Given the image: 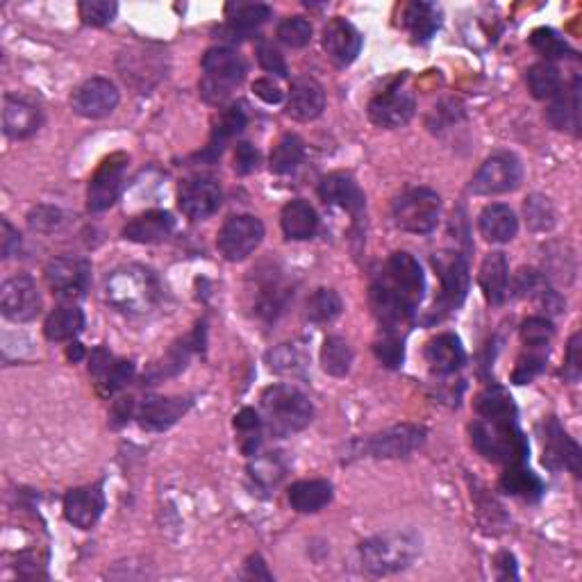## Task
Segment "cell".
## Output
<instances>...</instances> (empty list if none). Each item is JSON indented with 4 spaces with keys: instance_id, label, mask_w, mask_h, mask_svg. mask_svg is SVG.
<instances>
[{
    "instance_id": "1",
    "label": "cell",
    "mask_w": 582,
    "mask_h": 582,
    "mask_svg": "<svg viewBox=\"0 0 582 582\" xmlns=\"http://www.w3.org/2000/svg\"><path fill=\"white\" fill-rule=\"evenodd\" d=\"M426 276L421 264L410 253H394L382 266L371 285V310L385 332H396L410 326L423 301Z\"/></svg>"
},
{
    "instance_id": "2",
    "label": "cell",
    "mask_w": 582,
    "mask_h": 582,
    "mask_svg": "<svg viewBox=\"0 0 582 582\" xmlns=\"http://www.w3.org/2000/svg\"><path fill=\"white\" fill-rule=\"evenodd\" d=\"M473 446L480 455L505 467H517L526 462L530 453L528 439L519 428L517 414H503V417H480L471 426Z\"/></svg>"
},
{
    "instance_id": "3",
    "label": "cell",
    "mask_w": 582,
    "mask_h": 582,
    "mask_svg": "<svg viewBox=\"0 0 582 582\" xmlns=\"http://www.w3.org/2000/svg\"><path fill=\"white\" fill-rule=\"evenodd\" d=\"M162 287L155 273L146 266L126 264L105 278L107 303L126 314H146L160 303Z\"/></svg>"
},
{
    "instance_id": "4",
    "label": "cell",
    "mask_w": 582,
    "mask_h": 582,
    "mask_svg": "<svg viewBox=\"0 0 582 582\" xmlns=\"http://www.w3.org/2000/svg\"><path fill=\"white\" fill-rule=\"evenodd\" d=\"M262 423L273 437H289L312 423L314 407L301 389L271 385L262 392Z\"/></svg>"
},
{
    "instance_id": "5",
    "label": "cell",
    "mask_w": 582,
    "mask_h": 582,
    "mask_svg": "<svg viewBox=\"0 0 582 582\" xmlns=\"http://www.w3.org/2000/svg\"><path fill=\"white\" fill-rule=\"evenodd\" d=\"M419 551V539L412 532H387V535L367 539L360 546V557L362 567L373 576H389V573L410 567Z\"/></svg>"
},
{
    "instance_id": "6",
    "label": "cell",
    "mask_w": 582,
    "mask_h": 582,
    "mask_svg": "<svg viewBox=\"0 0 582 582\" xmlns=\"http://www.w3.org/2000/svg\"><path fill=\"white\" fill-rule=\"evenodd\" d=\"M246 78V62L232 48L219 46L210 48L203 55V78H201V96L205 103L221 105L235 94V89Z\"/></svg>"
},
{
    "instance_id": "7",
    "label": "cell",
    "mask_w": 582,
    "mask_h": 582,
    "mask_svg": "<svg viewBox=\"0 0 582 582\" xmlns=\"http://www.w3.org/2000/svg\"><path fill=\"white\" fill-rule=\"evenodd\" d=\"M432 266H435L439 280H442V294L432 307V321H442L446 314H451L464 303L469 294V266L460 253L444 251L432 255Z\"/></svg>"
},
{
    "instance_id": "8",
    "label": "cell",
    "mask_w": 582,
    "mask_h": 582,
    "mask_svg": "<svg viewBox=\"0 0 582 582\" xmlns=\"http://www.w3.org/2000/svg\"><path fill=\"white\" fill-rule=\"evenodd\" d=\"M394 223L412 235H428L442 216V198L428 187L407 189L394 203Z\"/></svg>"
},
{
    "instance_id": "9",
    "label": "cell",
    "mask_w": 582,
    "mask_h": 582,
    "mask_svg": "<svg viewBox=\"0 0 582 582\" xmlns=\"http://www.w3.org/2000/svg\"><path fill=\"white\" fill-rule=\"evenodd\" d=\"M264 239V223L253 214H237L223 223L216 237L219 253L228 262H241L257 251Z\"/></svg>"
},
{
    "instance_id": "10",
    "label": "cell",
    "mask_w": 582,
    "mask_h": 582,
    "mask_svg": "<svg viewBox=\"0 0 582 582\" xmlns=\"http://www.w3.org/2000/svg\"><path fill=\"white\" fill-rule=\"evenodd\" d=\"M523 180V166L517 155L496 153L487 157L471 180V191L478 196H501L514 191Z\"/></svg>"
},
{
    "instance_id": "11",
    "label": "cell",
    "mask_w": 582,
    "mask_h": 582,
    "mask_svg": "<svg viewBox=\"0 0 582 582\" xmlns=\"http://www.w3.org/2000/svg\"><path fill=\"white\" fill-rule=\"evenodd\" d=\"M126 173H128L126 153H114L110 157H105L103 164L98 166V171L89 182L87 207L91 212H105L119 201L123 182H126Z\"/></svg>"
},
{
    "instance_id": "12",
    "label": "cell",
    "mask_w": 582,
    "mask_h": 582,
    "mask_svg": "<svg viewBox=\"0 0 582 582\" xmlns=\"http://www.w3.org/2000/svg\"><path fill=\"white\" fill-rule=\"evenodd\" d=\"M0 310H3L5 319L14 323L35 321L41 312V296L35 280L26 273L5 280L3 289H0Z\"/></svg>"
},
{
    "instance_id": "13",
    "label": "cell",
    "mask_w": 582,
    "mask_h": 582,
    "mask_svg": "<svg viewBox=\"0 0 582 582\" xmlns=\"http://www.w3.org/2000/svg\"><path fill=\"white\" fill-rule=\"evenodd\" d=\"M46 280L60 298H82L91 282V264L73 255L55 257L46 266Z\"/></svg>"
},
{
    "instance_id": "14",
    "label": "cell",
    "mask_w": 582,
    "mask_h": 582,
    "mask_svg": "<svg viewBox=\"0 0 582 582\" xmlns=\"http://www.w3.org/2000/svg\"><path fill=\"white\" fill-rule=\"evenodd\" d=\"M414 110H417L414 94L398 82L369 103V119L380 128H401L412 119Z\"/></svg>"
},
{
    "instance_id": "15",
    "label": "cell",
    "mask_w": 582,
    "mask_h": 582,
    "mask_svg": "<svg viewBox=\"0 0 582 582\" xmlns=\"http://www.w3.org/2000/svg\"><path fill=\"white\" fill-rule=\"evenodd\" d=\"M223 201L219 182L212 178H189L178 191V205L191 221H205L219 210Z\"/></svg>"
},
{
    "instance_id": "16",
    "label": "cell",
    "mask_w": 582,
    "mask_h": 582,
    "mask_svg": "<svg viewBox=\"0 0 582 582\" xmlns=\"http://www.w3.org/2000/svg\"><path fill=\"white\" fill-rule=\"evenodd\" d=\"M71 105L73 112L85 119H103L119 105V89L107 78H89L73 91Z\"/></svg>"
},
{
    "instance_id": "17",
    "label": "cell",
    "mask_w": 582,
    "mask_h": 582,
    "mask_svg": "<svg viewBox=\"0 0 582 582\" xmlns=\"http://www.w3.org/2000/svg\"><path fill=\"white\" fill-rule=\"evenodd\" d=\"M426 442V430L419 426H394L385 432H378V435L369 437L364 442V451L371 457H382V460H389V457H407L412 455L421 444Z\"/></svg>"
},
{
    "instance_id": "18",
    "label": "cell",
    "mask_w": 582,
    "mask_h": 582,
    "mask_svg": "<svg viewBox=\"0 0 582 582\" xmlns=\"http://www.w3.org/2000/svg\"><path fill=\"white\" fill-rule=\"evenodd\" d=\"M542 462H544V467H548L551 471L564 467L571 473H576V476H580V448L553 417L544 423V460Z\"/></svg>"
},
{
    "instance_id": "19",
    "label": "cell",
    "mask_w": 582,
    "mask_h": 582,
    "mask_svg": "<svg viewBox=\"0 0 582 582\" xmlns=\"http://www.w3.org/2000/svg\"><path fill=\"white\" fill-rule=\"evenodd\" d=\"M323 48L337 66H348L357 60L362 51V35L351 21L335 16L323 28Z\"/></svg>"
},
{
    "instance_id": "20",
    "label": "cell",
    "mask_w": 582,
    "mask_h": 582,
    "mask_svg": "<svg viewBox=\"0 0 582 582\" xmlns=\"http://www.w3.org/2000/svg\"><path fill=\"white\" fill-rule=\"evenodd\" d=\"M105 510V494L98 485L71 489L64 496V517L80 530L94 528Z\"/></svg>"
},
{
    "instance_id": "21",
    "label": "cell",
    "mask_w": 582,
    "mask_h": 582,
    "mask_svg": "<svg viewBox=\"0 0 582 582\" xmlns=\"http://www.w3.org/2000/svg\"><path fill=\"white\" fill-rule=\"evenodd\" d=\"M41 110L23 96L7 94L3 103V130L10 139H28L41 128Z\"/></svg>"
},
{
    "instance_id": "22",
    "label": "cell",
    "mask_w": 582,
    "mask_h": 582,
    "mask_svg": "<svg viewBox=\"0 0 582 582\" xmlns=\"http://www.w3.org/2000/svg\"><path fill=\"white\" fill-rule=\"evenodd\" d=\"M319 196L323 203L342 207L353 216H360L367 205L362 189L348 173H330L319 182Z\"/></svg>"
},
{
    "instance_id": "23",
    "label": "cell",
    "mask_w": 582,
    "mask_h": 582,
    "mask_svg": "<svg viewBox=\"0 0 582 582\" xmlns=\"http://www.w3.org/2000/svg\"><path fill=\"white\" fill-rule=\"evenodd\" d=\"M326 110V91L314 78H298L289 89L287 114L296 121H314Z\"/></svg>"
},
{
    "instance_id": "24",
    "label": "cell",
    "mask_w": 582,
    "mask_h": 582,
    "mask_svg": "<svg viewBox=\"0 0 582 582\" xmlns=\"http://www.w3.org/2000/svg\"><path fill=\"white\" fill-rule=\"evenodd\" d=\"M191 407L189 398H162L151 396L139 407V423L146 430H166L176 423Z\"/></svg>"
},
{
    "instance_id": "25",
    "label": "cell",
    "mask_w": 582,
    "mask_h": 582,
    "mask_svg": "<svg viewBox=\"0 0 582 582\" xmlns=\"http://www.w3.org/2000/svg\"><path fill=\"white\" fill-rule=\"evenodd\" d=\"M173 228H176V221L169 212L151 210L128 221V226L123 228V237L135 241V244H160L171 235Z\"/></svg>"
},
{
    "instance_id": "26",
    "label": "cell",
    "mask_w": 582,
    "mask_h": 582,
    "mask_svg": "<svg viewBox=\"0 0 582 582\" xmlns=\"http://www.w3.org/2000/svg\"><path fill=\"white\" fill-rule=\"evenodd\" d=\"M478 228L480 235L492 244H507L517 237L519 232V219L510 207L503 203H492L478 216Z\"/></svg>"
},
{
    "instance_id": "27",
    "label": "cell",
    "mask_w": 582,
    "mask_h": 582,
    "mask_svg": "<svg viewBox=\"0 0 582 582\" xmlns=\"http://www.w3.org/2000/svg\"><path fill=\"white\" fill-rule=\"evenodd\" d=\"M246 121H248V116H246L244 107H241V105H232L230 110L223 112L221 119L216 121V126L212 130L210 144L205 146L203 153H198V160L210 162V164L219 160L221 153L226 151L228 141L235 139L239 132L246 128Z\"/></svg>"
},
{
    "instance_id": "28",
    "label": "cell",
    "mask_w": 582,
    "mask_h": 582,
    "mask_svg": "<svg viewBox=\"0 0 582 582\" xmlns=\"http://www.w3.org/2000/svg\"><path fill=\"white\" fill-rule=\"evenodd\" d=\"M467 355H464L462 342L451 332H444V335L432 337L426 344V362L430 364V369L439 373V376H448V373H455L462 367Z\"/></svg>"
},
{
    "instance_id": "29",
    "label": "cell",
    "mask_w": 582,
    "mask_h": 582,
    "mask_svg": "<svg viewBox=\"0 0 582 582\" xmlns=\"http://www.w3.org/2000/svg\"><path fill=\"white\" fill-rule=\"evenodd\" d=\"M280 223L287 239L305 241L317 235L319 214L310 203L303 201V198H296V201L285 205V210H282V216H280Z\"/></svg>"
},
{
    "instance_id": "30",
    "label": "cell",
    "mask_w": 582,
    "mask_h": 582,
    "mask_svg": "<svg viewBox=\"0 0 582 582\" xmlns=\"http://www.w3.org/2000/svg\"><path fill=\"white\" fill-rule=\"evenodd\" d=\"M478 282L489 303L501 305L505 301L507 282H510V264H507L503 253H489L482 260Z\"/></svg>"
},
{
    "instance_id": "31",
    "label": "cell",
    "mask_w": 582,
    "mask_h": 582,
    "mask_svg": "<svg viewBox=\"0 0 582 582\" xmlns=\"http://www.w3.org/2000/svg\"><path fill=\"white\" fill-rule=\"evenodd\" d=\"M548 121L557 130H569L578 135L580 128V80L573 78L571 87H564L548 107Z\"/></svg>"
},
{
    "instance_id": "32",
    "label": "cell",
    "mask_w": 582,
    "mask_h": 582,
    "mask_svg": "<svg viewBox=\"0 0 582 582\" xmlns=\"http://www.w3.org/2000/svg\"><path fill=\"white\" fill-rule=\"evenodd\" d=\"M401 19L414 41H428L442 26V10L435 3L414 0V3L405 5Z\"/></svg>"
},
{
    "instance_id": "33",
    "label": "cell",
    "mask_w": 582,
    "mask_h": 582,
    "mask_svg": "<svg viewBox=\"0 0 582 582\" xmlns=\"http://www.w3.org/2000/svg\"><path fill=\"white\" fill-rule=\"evenodd\" d=\"M226 16L228 35L232 39H244L271 19V7L262 3H230L226 7Z\"/></svg>"
},
{
    "instance_id": "34",
    "label": "cell",
    "mask_w": 582,
    "mask_h": 582,
    "mask_svg": "<svg viewBox=\"0 0 582 582\" xmlns=\"http://www.w3.org/2000/svg\"><path fill=\"white\" fill-rule=\"evenodd\" d=\"M332 501V485L328 480H301L289 487V505L301 514L319 512Z\"/></svg>"
},
{
    "instance_id": "35",
    "label": "cell",
    "mask_w": 582,
    "mask_h": 582,
    "mask_svg": "<svg viewBox=\"0 0 582 582\" xmlns=\"http://www.w3.org/2000/svg\"><path fill=\"white\" fill-rule=\"evenodd\" d=\"M85 328V314L76 305H62L48 314L44 335L48 342H71Z\"/></svg>"
},
{
    "instance_id": "36",
    "label": "cell",
    "mask_w": 582,
    "mask_h": 582,
    "mask_svg": "<svg viewBox=\"0 0 582 582\" xmlns=\"http://www.w3.org/2000/svg\"><path fill=\"white\" fill-rule=\"evenodd\" d=\"M501 489L510 496H519L523 501H537L544 494V482L537 473L517 464V467H507L501 476Z\"/></svg>"
},
{
    "instance_id": "37",
    "label": "cell",
    "mask_w": 582,
    "mask_h": 582,
    "mask_svg": "<svg viewBox=\"0 0 582 582\" xmlns=\"http://www.w3.org/2000/svg\"><path fill=\"white\" fill-rule=\"evenodd\" d=\"M526 82L530 94L537 98V101H553V98L562 91V78L557 66L551 62H537L532 64L526 73Z\"/></svg>"
},
{
    "instance_id": "38",
    "label": "cell",
    "mask_w": 582,
    "mask_h": 582,
    "mask_svg": "<svg viewBox=\"0 0 582 582\" xmlns=\"http://www.w3.org/2000/svg\"><path fill=\"white\" fill-rule=\"evenodd\" d=\"M303 155H305L303 139L296 135H285L271 151L269 169L271 173H276V176H287V173L294 171L296 166L303 162Z\"/></svg>"
},
{
    "instance_id": "39",
    "label": "cell",
    "mask_w": 582,
    "mask_h": 582,
    "mask_svg": "<svg viewBox=\"0 0 582 582\" xmlns=\"http://www.w3.org/2000/svg\"><path fill=\"white\" fill-rule=\"evenodd\" d=\"M321 364L323 371L330 373V376L344 378L351 371L353 348L342 337H328L321 348Z\"/></svg>"
},
{
    "instance_id": "40",
    "label": "cell",
    "mask_w": 582,
    "mask_h": 582,
    "mask_svg": "<svg viewBox=\"0 0 582 582\" xmlns=\"http://www.w3.org/2000/svg\"><path fill=\"white\" fill-rule=\"evenodd\" d=\"M344 310L342 298L332 289H317L307 301V319L312 323L335 321Z\"/></svg>"
},
{
    "instance_id": "41",
    "label": "cell",
    "mask_w": 582,
    "mask_h": 582,
    "mask_svg": "<svg viewBox=\"0 0 582 582\" xmlns=\"http://www.w3.org/2000/svg\"><path fill=\"white\" fill-rule=\"evenodd\" d=\"M287 298H289L287 285H282V280H278V278L276 280L271 278L269 282H264V285L260 287L255 310L262 319L271 321V319H276L282 310H285Z\"/></svg>"
},
{
    "instance_id": "42",
    "label": "cell",
    "mask_w": 582,
    "mask_h": 582,
    "mask_svg": "<svg viewBox=\"0 0 582 582\" xmlns=\"http://www.w3.org/2000/svg\"><path fill=\"white\" fill-rule=\"evenodd\" d=\"M478 417H503V414H517L512 396L503 387H487L476 401Z\"/></svg>"
},
{
    "instance_id": "43",
    "label": "cell",
    "mask_w": 582,
    "mask_h": 582,
    "mask_svg": "<svg viewBox=\"0 0 582 582\" xmlns=\"http://www.w3.org/2000/svg\"><path fill=\"white\" fill-rule=\"evenodd\" d=\"M235 428L241 435V451H244L246 455H255L257 446H260L262 442L260 432L264 428L260 414L251 410V407H244V410L235 417Z\"/></svg>"
},
{
    "instance_id": "44",
    "label": "cell",
    "mask_w": 582,
    "mask_h": 582,
    "mask_svg": "<svg viewBox=\"0 0 582 582\" xmlns=\"http://www.w3.org/2000/svg\"><path fill=\"white\" fill-rule=\"evenodd\" d=\"M530 44L535 51L548 60H560V57L571 55V48L553 28H537L532 30Z\"/></svg>"
},
{
    "instance_id": "45",
    "label": "cell",
    "mask_w": 582,
    "mask_h": 582,
    "mask_svg": "<svg viewBox=\"0 0 582 582\" xmlns=\"http://www.w3.org/2000/svg\"><path fill=\"white\" fill-rule=\"evenodd\" d=\"M373 353H376L382 367H387V369L403 367V360H405L403 337L396 335V332H385V335L373 344Z\"/></svg>"
},
{
    "instance_id": "46",
    "label": "cell",
    "mask_w": 582,
    "mask_h": 582,
    "mask_svg": "<svg viewBox=\"0 0 582 582\" xmlns=\"http://www.w3.org/2000/svg\"><path fill=\"white\" fill-rule=\"evenodd\" d=\"M546 360V348H528V353L519 357L517 369L512 373L514 385H528L535 380L546 369Z\"/></svg>"
},
{
    "instance_id": "47",
    "label": "cell",
    "mask_w": 582,
    "mask_h": 582,
    "mask_svg": "<svg viewBox=\"0 0 582 582\" xmlns=\"http://www.w3.org/2000/svg\"><path fill=\"white\" fill-rule=\"evenodd\" d=\"M278 39L289 48H303L312 39V23L303 16H289V19L280 21Z\"/></svg>"
},
{
    "instance_id": "48",
    "label": "cell",
    "mask_w": 582,
    "mask_h": 582,
    "mask_svg": "<svg viewBox=\"0 0 582 582\" xmlns=\"http://www.w3.org/2000/svg\"><path fill=\"white\" fill-rule=\"evenodd\" d=\"M116 12H119V5L110 3V0H85V3H80V19L91 28H103L107 23H112Z\"/></svg>"
},
{
    "instance_id": "49",
    "label": "cell",
    "mask_w": 582,
    "mask_h": 582,
    "mask_svg": "<svg viewBox=\"0 0 582 582\" xmlns=\"http://www.w3.org/2000/svg\"><path fill=\"white\" fill-rule=\"evenodd\" d=\"M553 335H555L553 323L544 317H530L528 321H523L521 326V339L526 348H548Z\"/></svg>"
},
{
    "instance_id": "50",
    "label": "cell",
    "mask_w": 582,
    "mask_h": 582,
    "mask_svg": "<svg viewBox=\"0 0 582 582\" xmlns=\"http://www.w3.org/2000/svg\"><path fill=\"white\" fill-rule=\"evenodd\" d=\"M269 364L276 373H301L307 367V360L296 346L285 344L269 355Z\"/></svg>"
},
{
    "instance_id": "51",
    "label": "cell",
    "mask_w": 582,
    "mask_h": 582,
    "mask_svg": "<svg viewBox=\"0 0 582 582\" xmlns=\"http://www.w3.org/2000/svg\"><path fill=\"white\" fill-rule=\"evenodd\" d=\"M526 216L532 230H551L555 223L553 207L544 196H530L526 203Z\"/></svg>"
},
{
    "instance_id": "52",
    "label": "cell",
    "mask_w": 582,
    "mask_h": 582,
    "mask_svg": "<svg viewBox=\"0 0 582 582\" xmlns=\"http://www.w3.org/2000/svg\"><path fill=\"white\" fill-rule=\"evenodd\" d=\"M257 60H260V66L264 71L276 73L280 78H287V62L285 57L278 53V48H273L269 41H257Z\"/></svg>"
},
{
    "instance_id": "53",
    "label": "cell",
    "mask_w": 582,
    "mask_h": 582,
    "mask_svg": "<svg viewBox=\"0 0 582 582\" xmlns=\"http://www.w3.org/2000/svg\"><path fill=\"white\" fill-rule=\"evenodd\" d=\"M132 373H135V364L128 362V360H114L112 369L107 371L105 380L101 382L103 392H105V394L119 392L121 387H126V382H130Z\"/></svg>"
},
{
    "instance_id": "54",
    "label": "cell",
    "mask_w": 582,
    "mask_h": 582,
    "mask_svg": "<svg viewBox=\"0 0 582 582\" xmlns=\"http://www.w3.org/2000/svg\"><path fill=\"white\" fill-rule=\"evenodd\" d=\"M251 476L264 487H276L278 480L285 476V467H280L276 457H264V460L255 462V467H251Z\"/></svg>"
},
{
    "instance_id": "55",
    "label": "cell",
    "mask_w": 582,
    "mask_h": 582,
    "mask_svg": "<svg viewBox=\"0 0 582 582\" xmlns=\"http://www.w3.org/2000/svg\"><path fill=\"white\" fill-rule=\"evenodd\" d=\"M28 223L32 230H39V232H51L55 228H60L62 223V212L55 210V207H46L41 205L37 210H32L28 214Z\"/></svg>"
},
{
    "instance_id": "56",
    "label": "cell",
    "mask_w": 582,
    "mask_h": 582,
    "mask_svg": "<svg viewBox=\"0 0 582 582\" xmlns=\"http://www.w3.org/2000/svg\"><path fill=\"white\" fill-rule=\"evenodd\" d=\"M260 166V151L248 141H239L235 148V171L237 176H248Z\"/></svg>"
},
{
    "instance_id": "57",
    "label": "cell",
    "mask_w": 582,
    "mask_h": 582,
    "mask_svg": "<svg viewBox=\"0 0 582 582\" xmlns=\"http://www.w3.org/2000/svg\"><path fill=\"white\" fill-rule=\"evenodd\" d=\"M112 364H114V357H112V353H110V351H107V348L98 346V348H94V351H91V360H89V373H91V376L96 378L98 385H101V382L105 380L107 371L112 369Z\"/></svg>"
},
{
    "instance_id": "58",
    "label": "cell",
    "mask_w": 582,
    "mask_h": 582,
    "mask_svg": "<svg viewBox=\"0 0 582 582\" xmlns=\"http://www.w3.org/2000/svg\"><path fill=\"white\" fill-rule=\"evenodd\" d=\"M19 246H21L19 230H14L12 223L7 219L0 221V253H3L5 260L12 257L14 251H19Z\"/></svg>"
},
{
    "instance_id": "59",
    "label": "cell",
    "mask_w": 582,
    "mask_h": 582,
    "mask_svg": "<svg viewBox=\"0 0 582 582\" xmlns=\"http://www.w3.org/2000/svg\"><path fill=\"white\" fill-rule=\"evenodd\" d=\"M253 91H255L257 98H262V101L269 103V105H276V103L282 101V89L271 78L255 80L253 82Z\"/></svg>"
},
{
    "instance_id": "60",
    "label": "cell",
    "mask_w": 582,
    "mask_h": 582,
    "mask_svg": "<svg viewBox=\"0 0 582 582\" xmlns=\"http://www.w3.org/2000/svg\"><path fill=\"white\" fill-rule=\"evenodd\" d=\"M564 376H567L571 382H576L580 378V332H576V335H573L571 342H569Z\"/></svg>"
},
{
    "instance_id": "61",
    "label": "cell",
    "mask_w": 582,
    "mask_h": 582,
    "mask_svg": "<svg viewBox=\"0 0 582 582\" xmlns=\"http://www.w3.org/2000/svg\"><path fill=\"white\" fill-rule=\"evenodd\" d=\"M246 576H248V578H264V580H271V573L266 571V564L262 562V557H260V555L248 557V562H246Z\"/></svg>"
},
{
    "instance_id": "62",
    "label": "cell",
    "mask_w": 582,
    "mask_h": 582,
    "mask_svg": "<svg viewBox=\"0 0 582 582\" xmlns=\"http://www.w3.org/2000/svg\"><path fill=\"white\" fill-rule=\"evenodd\" d=\"M66 355H69V360L78 362V360H82V355H85V351H82V346H80L78 342H73V344L69 346V351H66Z\"/></svg>"
}]
</instances>
